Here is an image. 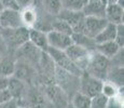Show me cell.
<instances>
[{
    "label": "cell",
    "instance_id": "38",
    "mask_svg": "<svg viewBox=\"0 0 124 108\" xmlns=\"http://www.w3.org/2000/svg\"><path fill=\"white\" fill-rule=\"evenodd\" d=\"M10 98H12V97H11V95H10V93H9L8 90L0 91V103L6 102V100H10Z\"/></svg>",
    "mask_w": 124,
    "mask_h": 108
},
{
    "label": "cell",
    "instance_id": "1",
    "mask_svg": "<svg viewBox=\"0 0 124 108\" xmlns=\"http://www.w3.org/2000/svg\"><path fill=\"white\" fill-rule=\"evenodd\" d=\"M0 30H1V35L3 37L8 52L14 53L15 50H17L21 45L29 41V28L25 27V26Z\"/></svg>",
    "mask_w": 124,
    "mask_h": 108
},
{
    "label": "cell",
    "instance_id": "12",
    "mask_svg": "<svg viewBox=\"0 0 124 108\" xmlns=\"http://www.w3.org/2000/svg\"><path fill=\"white\" fill-rule=\"evenodd\" d=\"M46 38L49 48L61 50V51H65L69 45L73 43L71 36L56 32V30H50L49 33H46Z\"/></svg>",
    "mask_w": 124,
    "mask_h": 108
},
{
    "label": "cell",
    "instance_id": "5",
    "mask_svg": "<svg viewBox=\"0 0 124 108\" xmlns=\"http://www.w3.org/2000/svg\"><path fill=\"white\" fill-rule=\"evenodd\" d=\"M92 52L94 51H89L85 48H82L78 44H75V43L69 45L65 50V53L67 54L69 59L82 71H84L86 69Z\"/></svg>",
    "mask_w": 124,
    "mask_h": 108
},
{
    "label": "cell",
    "instance_id": "25",
    "mask_svg": "<svg viewBox=\"0 0 124 108\" xmlns=\"http://www.w3.org/2000/svg\"><path fill=\"white\" fill-rule=\"evenodd\" d=\"M71 104L73 105L76 108H90L91 105V98L87 97L86 95L82 94L78 91L77 93L72 95L71 97Z\"/></svg>",
    "mask_w": 124,
    "mask_h": 108
},
{
    "label": "cell",
    "instance_id": "10",
    "mask_svg": "<svg viewBox=\"0 0 124 108\" xmlns=\"http://www.w3.org/2000/svg\"><path fill=\"white\" fill-rule=\"evenodd\" d=\"M108 24V21L101 16H85L82 33L94 39Z\"/></svg>",
    "mask_w": 124,
    "mask_h": 108
},
{
    "label": "cell",
    "instance_id": "30",
    "mask_svg": "<svg viewBox=\"0 0 124 108\" xmlns=\"http://www.w3.org/2000/svg\"><path fill=\"white\" fill-rule=\"evenodd\" d=\"M114 42H116L120 48H124V24L116 25V32Z\"/></svg>",
    "mask_w": 124,
    "mask_h": 108
},
{
    "label": "cell",
    "instance_id": "27",
    "mask_svg": "<svg viewBox=\"0 0 124 108\" xmlns=\"http://www.w3.org/2000/svg\"><path fill=\"white\" fill-rule=\"evenodd\" d=\"M52 30H56V32L66 33V35H69V36H71L73 33L72 28H71L66 22L58 20V18H56V17L54 18L53 23H52Z\"/></svg>",
    "mask_w": 124,
    "mask_h": 108
},
{
    "label": "cell",
    "instance_id": "32",
    "mask_svg": "<svg viewBox=\"0 0 124 108\" xmlns=\"http://www.w3.org/2000/svg\"><path fill=\"white\" fill-rule=\"evenodd\" d=\"M124 58V50L123 48L122 49L119 50V52L116 53L112 58H110L109 61H110V66H123V61Z\"/></svg>",
    "mask_w": 124,
    "mask_h": 108
},
{
    "label": "cell",
    "instance_id": "7",
    "mask_svg": "<svg viewBox=\"0 0 124 108\" xmlns=\"http://www.w3.org/2000/svg\"><path fill=\"white\" fill-rule=\"evenodd\" d=\"M41 52V50L35 47L30 41H27L23 45H21L17 50H15L14 55H15L16 59H21V61H24L26 63L32 65L34 67H37Z\"/></svg>",
    "mask_w": 124,
    "mask_h": 108
},
{
    "label": "cell",
    "instance_id": "46",
    "mask_svg": "<svg viewBox=\"0 0 124 108\" xmlns=\"http://www.w3.org/2000/svg\"><path fill=\"white\" fill-rule=\"evenodd\" d=\"M0 29H1V27H0Z\"/></svg>",
    "mask_w": 124,
    "mask_h": 108
},
{
    "label": "cell",
    "instance_id": "45",
    "mask_svg": "<svg viewBox=\"0 0 124 108\" xmlns=\"http://www.w3.org/2000/svg\"><path fill=\"white\" fill-rule=\"evenodd\" d=\"M21 108H24V107H21Z\"/></svg>",
    "mask_w": 124,
    "mask_h": 108
},
{
    "label": "cell",
    "instance_id": "39",
    "mask_svg": "<svg viewBox=\"0 0 124 108\" xmlns=\"http://www.w3.org/2000/svg\"><path fill=\"white\" fill-rule=\"evenodd\" d=\"M116 4H119L120 7H122V8H124V0H118Z\"/></svg>",
    "mask_w": 124,
    "mask_h": 108
},
{
    "label": "cell",
    "instance_id": "40",
    "mask_svg": "<svg viewBox=\"0 0 124 108\" xmlns=\"http://www.w3.org/2000/svg\"><path fill=\"white\" fill-rule=\"evenodd\" d=\"M116 2H118V0H108V4H113Z\"/></svg>",
    "mask_w": 124,
    "mask_h": 108
},
{
    "label": "cell",
    "instance_id": "36",
    "mask_svg": "<svg viewBox=\"0 0 124 108\" xmlns=\"http://www.w3.org/2000/svg\"><path fill=\"white\" fill-rule=\"evenodd\" d=\"M8 53V49H7V45L4 43V40H3V37L1 35V30H0V54L1 55H4Z\"/></svg>",
    "mask_w": 124,
    "mask_h": 108
},
{
    "label": "cell",
    "instance_id": "2",
    "mask_svg": "<svg viewBox=\"0 0 124 108\" xmlns=\"http://www.w3.org/2000/svg\"><path fill=\"white\" fill-rule=\"evenodd\" d=\"M110 67V61L109 58L105 57L104 55L97 53L96 51L92 52L91 58L87 64V67L83 73H86L94 78L98 79L101 81H106L107 73Z\"/></svg>",
    "mask_w": 124,
    "mask_h": 108
},
{
    "label": "cell",
    "instance_id": "33",
    "mask_svg": "<svg viewBox=\"0 0 124 108\" xmlns=\"http://www.w3.org/2000/svg\"><path fill=\"white\" fill-rule=\"evenodd\" d=\"M0 108H21L20 103L15 98H10L6 102L0 103Z\"/></svg>",
    "mask_w": 124,
    "mask_h": 108
},
{
    "label": "cell",
    "instance_id": "13",
    "mask_svg": "<svg viewBox=\"0 0 124 108\" xmlns=\"http://www.w3.org/2000/svg\"><path fill=\"white\" fill-rule=\"evenodd\" d=\"M36 74H37L36 67H34L32 65L26 63L24 61L16 59L15 69H14V73L12 77H15V78L24 81L25 83H29V82H31L32 79L36 77Z\"/></svg>",
    "mask_w": 124,
    "mask_h": 108
},
{
    "label": "cell",
    "instance_id": "20",
    "mask_svg": "<svg viewBox=\"0 0 124 108\" xmlns=\"http://www.w3.org/2000/svg\"><path fill=\"white\" fill-rule=\"evenodd\" d=\"M116 32V25L108 23L106 27L94 38L95 44H101V43H105V42L114 41Z\"/></svg>",
    "mask_w": 124,
    "mask_h": 108
},
{
    "label": "cell",
    "instance_id": "24",
    "mask_svg": "<svg viewBox=\"0 0 124 108\" xmlns=\"http://www.w3.org/2000/svg\"><path fill=\"white\" fill-rule=\"evenodd\" d=\"M41 4L43 6L45 13L53 17H56L63 9L61 0H41Z\"/></svg>",
    "mask_w": 124,
    "mask_h": 108
},
{
    "label": "cell",
    "instance_id": "9",
    "mask_svg": "<svg viewBox=\"0 0 124 108\" xmlns=\"http://www.w3.org/2000/svg\"><path fill=\"white\" fill-rule=\"evenodd\" d=\"M44 95L50 102L52 108H65L69 103L68 96L65 94V92L54 83L45 85Z\"/></svg>",
    "mask_w": 124,
    "mask_h": 108
},
{
    "label": "cell",
    "instance_id": "35",
    "mask_svg": "<svg viewBox=\"0 0 124 108\" xmlns=\"http://www.w3.org/2000/svg\"><path fill=\"white\" fill-rule=\"evenodd\" d=\"M16 4H17L18 9L20 10H23L25 8H28V7H31L32 3H34V0H15Z\"/></svg>",
    "mask_w": 124,
    "mask_h": 108
},
{
    "label": "cell",
    "instance_id": "8",
    "mask_svg": "<svg viewBox=\"0 0 124 108\" xmlns=\"http://www.w3.org/2000/svg\"><path fill=\"white\" fill-rule=\"evenodd\" d=\"M56 18L66 22L72 28L73 33H82L83 24H84V18H85V15L82 11H70V10L62 9V11L56 16Z\"/></svg>",
    "mask_w": 124,
    "mask_h": 108
},
{
    "label": "cell",
    "instance_id": "43",
    "mask_svg": "<svg viewBox=\"0 0 124 108\" xmlns=\"http://www.w3.org/2000/svg\"><path fill=\"white\" fill-rule=\"evenodd\" d=\"M3 9H4V8H3V6H2V3H1V2H0V12H1L2 10H3Z\"/></svg>",
    "mask_w": 124,
    "mask_h": 108
},
{
    "label": "cell",
    "instance_id": "37",
    "mask_svg": "<svg viewBox=\"0 0 124 108\" xmlns=\"http://www.w3.org/2000/svg\"><path fill=\"white\" fill-rule=\"evenodd\" d=\"M8 82H9V78L0 75V91L7 90L8 88Z\"/></svg>",
    "mask_w": 124,
    "mask_h": 108
},
{
    "label": "cell",
    "instance_id": "44",
    "mask_svg": "<svg viewBox=\"0 0 124 108\" xmlns=\"http://www.w3.org/2000/svg\"><path fill=\"white\" fill-rule=\"evenodd\" d=\"M1 57H2V55H1V54H0V59H1Z\"/></svg>",
    "mask_w": 124,
    "mask_h": 108
},
{
    "label": "cell",
    "instance_id": "11",
    "mask_svg": "<svg viewBox=\"0 0 124 108\" xmlns=\"http://www.w3.org/2000/svg\"><path fill=\"white\" fill-rule=\"evenodd\" d=\"M21 26H23L21 10L3 9L0 12V27H1V29L17 28Z\"/></svg>",
    "mask_w": 124,
    "mask_h": 108
},
{
    "label": "cell",
    "instance_id": "14",
    "mask_svg": "<svg viewBox=\"0 0 124 108\" xmlns=\"http://www.w3.org/2000/svg\"><path fill=\"white\" fill-rule=\"evenodd\" d=\"M7 90L9 91L12 98L17 100L18 103H20L24 98V96H25L26 92L28 90V86H27V83H25L24 81L15 78V77H10Z\"/></svg>",
    "mask_w": 124,
    "mask_h": 108
},
{
    "label": "cell",
    "instance_id": "21",
    "mask_svg": "<svg viewBox=\"0 0 124 108\" xmlns=\"http://www.w3.org/2000/svg\"><path fill=\"white\" fill-rule=\"evenodd\" d=\"M122 49L116 44L114 41H109V42H105V43H101V44H96L95 47V51L97 53L104 55L107 58H112V57L119 52V50Z\"/></svg>",
    "mask_w": 124,
    "mask_h": 108
},
{
    "label": "cell",
    "instance_id": "29",
    "mask_svg": "<svg viewBox=\"0 0 124 108\" xmlns=\"http://www.w3.org/2000/svg\"><path fill=\"white\" fill-rule=\"evenodd\" d=\"M108 98L105 97L104 95L99 94L97 96L91 98V105L90 108H105L106 107V103Z\"/></svg>",
    "mask_w": 124,
    "mask_h": 108
},
{
    "label": "cell",
    "instance_id": "3",
    "mask_svg": "<svg viewBox=\"0 0 124 108\" xmlns=\"http://www.w3.org/2000/svg\"><path fill=\"white\" fill-rule=\"evenodd\" d=\"M54 82H56V85L59 86L69 98V96L72 97V95L79 91L80 77L56 67Z\"/></svg>",
    "mask_w": 124,
    "mask_h": 108
},
{
    "label": "cell",
    "instance_id": "22",
    "mask_svg": "<svg viewBox=\"0 0 124 108\" xmlns=\"http://www.w3.org/2000/svg\"><path fill=\"white\" fill-rule=\"evenodd\" d=\"M21 17H22L23 26L27 28H32L38 20V12L35 8H32V6L28 7L21 10Z\"/></svg>",
    "mask_w": 124,
    "mask_h": 108
},
{
    "label": "cell",
    "instance_id": "4",
    "mask_svg": "<svg viewBox=\"0 0 124 108\" xmlns=\"http://www.w3.org/2000/svg\"><path fill=\"white\" fill-rule=\"evenodd\" d=\"M45 52H46V53L50 55V57L53 59V62H54V64H55L56 67L64 69V70L68 71V73L72 74V75H76L78 77H80L83 74V71L80 70V69L69 59V57L67 56V54L65 53V51H61V50L47 48V50Z\"/></svg>",
    "mask_w": 124,
    "mask_h": 108
},
{
    "label": "cell",
    "instance_id": "41",
    "mask_svg": "<svg viewBox=\"0 0 124 108\" xmlns=\"http://www.w3.org/2000/svg\"><path fill=\"white\" fill-rule=\"evenodd\" d=\"M65 108H76V107H75V106H73V105H72V104H71V103H70V102H69V103H68V105H67V106H66Z\"/></svg>",
    "mask_w": 124,
    "mask_h": 108
},
{
    "label": "cell",
    "instance_id": "23",
    "mask_svg": "<svg viewBox=\"0 0 124 108\" xmlns=\"http://www.w3.org/2000/svg\"><path fill=\"white\" fill-rule=\"evenodd\" d=\"M71 38H72V42L75 44H78L82 48H85L89 51H95V44L94 39H91L87 36L83 35V33H73L71 35Z\"/></svg>",
    "mask_w": 124,
    "mask_h": 108
},
{
    "label": "cell",
    "instance_id": "6",
    "mask_svg": "<svg viewBox=\"0 0 124 108\" xmlns=\"http://www.w3.org/2000/svg\"><path fill=\"white\" fill-rule=\"evenodd\" d=\"M102 81L94 78L86 73H83L80 76L79 83V92L86 95L87 97L93 98L101 94Z\"/></svg>",
    "mask_w": 124,
    "mask_h": 108
},
{
    "label": "cell",
    "instance_id": "16",
    "mask_svg": "<svg viewBox=\"0 0 124 108\" xmlns=\"http://www.w3.org/2000/svg\"><path fill=\"white\" fill-rule=\"evenodd\" d=\"M15 63L16 57L13 52H8L7 54L2 55L0 59V75L8 78L12 77L15 69Z\"/></svg>",
    "mask_w": 124,
    "mask_h": 108
},
{
    "label": "cell",
    "instance_id": "28",
    "mask_svg": "<svg viewBox=\"0 0 124 108\" xmlns=\"http://www.w3.org/2000/svg\"><path fill=\"white\" fill-rule=\"evenodd\" d=\"M101 94L104 95V96L107 98L116 96V95H118V88H116V85H113L112 83L108 82V81H104L102 85H101Z\"/></svg>",
    "mask_w": 124,
    "mask_h": 108
},
{
    "label": "cell",
    "instance_id": "42",
    "mask_svg": "<svg viewBox=\"0 0 124 108\" xmlns=\"http://www.w3.org/2000/svg\"><path fill=\"white\" fill-rule=\"evenodd\" d=\"M101 1L104 6H107V4H108V0H101Z\"/></svg>",
    "mask_w": 124,
    "mask_h": 108
},
{
    "label": "cell",
    "instance_id": "15",
    "mask_svg": "<svg viewBox=\"0 0 124 108\" xmlns=\"http://www.w3.org/2000/svg\"><path fill=\"white\" fill-rule=\"evenodd\" d=\"M123 16H124V8L120 7L119 4H107L105 9V18L108 21V23L120 25L123 24Z\"/></svg>",
    "mask_w": 124,
    "mask_h": 108
},
{
    "label": "cell",
    "instance_id": "26",
    "mask_svg": "<svg viewBox=\"0 0 124 108\" xmlns=\"http://www.w3.org/2000/svg\"><path fill=\"white\" fill-rule=\"evenodd\" d=\"M62 7L65 10L70 11H82L87 0H61Z\"/></svg>",
    "mask_w": 124,
    "mask_h": 108
},
{
    "label": "cell",
    "instance_id": "18",
    "mask_svg": "<svg viewBox=\"0 0 124 108\" xmlns=\"http://www.w3.org/2000/svg\"><path fill=\"white\" fill-rule=\"evenodd\" d=\"M106 6L101 3V0H87L86 4L82 9L85 16H101L105 17Z\"/></svg>",
    "mask_w": 124,
    "mask_h": 108
},
{
    "label": "cell",
    "instance_id": "34",
    "mask_svg": "<svg viewBox=\"0 0 124 108\" xmlns=\"http://www.w3.org/2000/svg\"><path fill=\"white\" fill-rule=\"evenodd\" d=\"M4 9H14V10H20L16 4L15 0H0Z\"/></svg>",
    "mask_w": 124,
    "mask_h": 108
},
{
    "label": "cell",
    "instance_id": "17",
    "mask_svg": "<svg viewBox=\"0 0 124 108\" xmlns=\"http://www.w3.org/2000/svg\"><path fill=\"white\" fill-rule=\"evenodd\" d=\"M29 41L41 51L45 52L49 48L46 33L36 28H29Z\"/></svg>",
    "mask_w": 124,
    "mask_h": 108
},
{
    "label": "cell",
    "instance_id": "31",
    "mask_svg": "<svg viewBox=\"0 0 124 108\" xmlns=\"http://www.w3.org/2000/svg\"><path fill=\"white\" fill-rule=\"evenodd\" d=\"M105 108H123V100L119 95L108 98Z\"/></svg>",
    "mask_w": 124,
    "mask_h": 108
},
{
    "label": "cell",
    "instance_id": "19",
    "mask_svg": "<svg viewBox=\"0 0 124 108\" xmlns=\"http://www.w3.org/2000/svg\"><path fill=\"white\" fill-rule=\"evenodd\" d=\"M106 81L112 83L116 88L123 86L124 83V68L123 66H110L107 73Z\"/></svg>",
    "mask_w": 124,
    "mask_h": 108
}]
</instances>
